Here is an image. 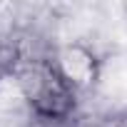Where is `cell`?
Listing matches in <instances>:
<instances>
[{
    "instance_id": "obj_3",
    "label": "cell",
    "mask_w": 127,
    "mask_h": 127,
    "mask_svg": "<svg viewBox=\"0 0 127 127\" xmlns=\"http://www.w3.org/2000/svg\"><path fill=\"white\" fill-rule=\"evenodd\" d=\"M100 127H127V110L112 112L110 117H105V120L100 122Z\"/></svg>"
},
{
    "instance_id": "obj_2",
    "label": "cell",
    "mask_w": 127,
    "mask_h": 127,
    "mask_svg": "<svg viewBox=\"0 0 127 127\" xmlns=\"http://www.w3.org/2000/svg\"><path fill=\"white\" fill-rule=\"evenodd\" d=\"M55 57V65L60 67V72L65 75V80L80 92L87 90L97 82L100 75V60L95 57V52L82 45V42H70V45H62L52 50Z\"/></svg>"
},
{
    "instance_id": "obj_1",
    "label": "cell",
    "mask_w": 127,
    "mask_h": 127,
    "mask_svg": "<svg viewBox=\"0 0 127 127\" xmlns=\"http://www.w3.org/2000/svg\"><path fill=\"white\" fill-rule=\"evenodd\" d=\"M30 37L18 35L20 57L13 70V77L20 87L23 100L28 102L32 117L42 120H70L77 105V90L65 80L55 65L52 50L30 47Z\"/></svg>"
}]
</instances>
